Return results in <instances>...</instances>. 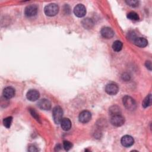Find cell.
<instances>
[{
  "label": "cell",
  "mask_w": 152,
  "mask_h": 152,
  "mask_svg": "<svg viewBox=\"0 0 152 152\" xmlns=\"http://www.w3.org/2000/svg\"><path fill=\"white\" fill-rule=\"evenodd\" d=\"M124 106L129 110H134L136 109V102L134 99L129 96H125L122 99Z\"/></svg>",
  "instance_id": "1"
},
{
  "label": "cell",
  "mask_w": 152,
  "mask_h": 152,
  "mask_svg": "<svg viewBox=\"0 0 152 152\" xmlns=\"http://www.w3.org/2000/svg\"><path fill=\"white\" fill-rule=\"evenodd\" d=\"M44 11L45 14L48 16H55L59 11V7L55 4H50L45 7Z\"/></svg>",
  "instance_id": "2"
},
{
  "label": "cell",
  "mask_w": 152,
  "mask_h": 152,
  "mask_svg": "<svg viewBox=\"0 0 152 152\" xmlns=\"http://www.w3.org/2000/svg\"><path fill=\"white\" fill-rule=\"evenodd\" d=\"M53 119L55 124H59L62 119L63 110L60 106H55L52 110Z\"/></svg>",
  "instance_id": "3"
},
{
  "label": "cell",
  "mask_w": 152,
  "mask_h": 152,
  "mask_svg": "<svg viewBox=\"0 0 152 152\" xmlns=\"http://www.w3.org/2000/svg\"><path fill=\"white\" fill-rule=\"evenodd\" d=\"M38 11V8L36 5L31 4L27 6L24 10L25 15L28 17H31L35 16Z\"/></svg>",
  "instance_id": "4"
},
{
  "label": "cell",
  "mask_w": 152,
  "mask_h": 152,
  "mask_svg": "<svg viewBox=\"0 0 152 152\" xmlns=\"http://www.w3.org/2000/svg\"><path fill=\"white\" fill-rule=\"evenodd\" d=\"M111 124L115 126H121L124 125L125 122L124 118L120 114L115 115L112 116L110 119Z\"/></svg>",
  "instance_id": "5"
},
{
  "label": "cell",
  "mask_w": 152,
  "mask_h": 152,
  "mask_svg": "<svg viewBox=\"0 0 152 152\" xmlns=\"http://www.w3.org/2000/svg\"><path fill=\"white\" fill-rule=\"evenodd\" d=\"M105 91L109 95H115L119 91V87L116 84L111 83L106 86Z\"/></svg>",
  "instance_id": "6"
},
{
  "label": "cell",
  "mask_w": 152,
  "mask_h": 152,
  "mask_svg": "<svg viewBox=\"0 0 152 152\" xmlns=\"http://www.w3.org/2000/svg\"><path fill=\"white\" fill-rule=\"evenodd\" d=\"M74 13L78 17H83L86 14V7L83 4H78L74 9Z\"/></svg>",
  "instance_id": "7"
},
{
  "label": "cell",
  "mask_w": 152,
  "mask_h": 152,
  "mask_svg": "<svg viewBox=\"0 0 152 152\" xmlns=\"http://www.w3.org/2000/svg\"><path fill=\"white\" fill-rule=\"evenodd\" d=\"M91 118V114L88 110H83L82 111L78 116V119L80 122L81 123H87L90 121Z\"/></svg>",
  "instance_id": "8"
},
{
  "label": "cell",
  "mask_w": 152,
  "mask_h": 152,
  "mask_svg": "<svg viewBox=\"0 0 152 152\" xmlns=\"http://www.w3.org/2000/svg\"><path fill=\"white\" fill-rule=\"evenodd\" d=\"M121 142L122 145L124 147H129L134 144V138L131 136L126 135L122 137Z\"/></svg>",
  "instance_id": "9"
},
{
  "label": "cell",
  "mask_w": 152,
  "mask_h": 152,
  "mask_svg": "<svg viewBox=\"0 0 152 152\" xmlns=\"http://www.w3.org/2000/svg\"><path fill=\"white\" fill-rule=\"evenodd\" d=\"M102 36L106 39H110L114 36L113 30L108 27H104L102 28L100 31Z\"/></svg>",
  "instance_id": "10"
},
{
  "label": "cell",
  "mask_w": 152,
  "mask_h": 152,
  "mask_svg": "<svg viewBox=\"0 0 152 152\" xmlns=\"http://www.w3.org/2000/svg\"><path fill=\"white\" fill-rule=\"evenodd\" d=\"M26 97L30 101H36L39 98V93L36 90H30L27 93Z\"/></svg>",
  "instance_id": "11"
},
{
  "label": "cell",
  "mask_w": 152,
  "mask_h": 152,
  "mask_svg": "<svg viewBox=\"0 0 152 152\" xmlns=\"http://www.w3.org/2000/svg\"><path fill=\"white\" fill-rule=\"evenodd\" d=\"M38 106L42 110H48L51 107L50 102L46 99H42L40 100L37 103Z\"/></svg>",
  "instance_id": "12"
},
{
  "label": "cell",
  "mask_w": 152,
  "mask_h": 152,
  "mask_svg": "<svg viewBox=\"0 0 152 152\" xmlns=\"http://www.w3.org/2000/svg\"><path fill=\"white\" fill-rule=\"evenodd\" d=\"M2 94L4 97L7 99H10L13 97L15 95V90L11 87H7L3 90Z\"/></svg>",
  "instance_id": "13"
},
{
  "label": "cell",
  "mask_w": 152,
  "mask_h": 152,
  "mask_svg": "<svg viewBox=\"0 0 152 152\" xmlns=\"http://www.w3.org/2000/svg\"><path fill=\"white\" fill-rule=\"evenodd\" d=\"M133 42L136 46L140 48H144L148 45V41L144 37H135Z\"/></svg>",
  "instance_id": "14"
},
{
  "label": "cell",
  "mask_w": 152,
  "mask_h": 152,
  "mask_svg": "<svg viewBox=\"0 0 152 152\" xmlns=\"http://www.w3.org/2000/svg\"><path fill=\"white\" fill-rule=\"evenodd\" d=\"M60 123L63 130L68 131L70 129L71 127V122L68 118H62Z\"/></svg>",
  "instance_id": "15"
},
{
  "label": "cell",
  "mask_w": 152,
  "mask_h": 152,
  "mask_svg": "<svg viewBox=\"0 0 152 152\" xmlns=\"http://www.w3.org/2000/svg\"><path fill=\"white\" fill-rule=\"evenodd\" d=\"M82 24H83V26L84 28H86L87 29H88V28H90L93 27V22L90 18H84L82 21Z\"/></svg>",
  "instance_id": "16"
},
{
  "label": "cell",
  "mask_w": 152,
  "mask_h": 152,
  "mask_svg": "<svg viewBox=\"0 0 152 152\" xmlns=\"http://www.w3.org/2000/svg\"><path fill=\"white\" fill-rule=\"evenodd\" d=\"M123 46L122 43L119 40H116L113 42L112 45V49L115 52H119L121 50Z\"/></svg>",
  "instance_id": "17"
},
{
  "label": "cell",
  "mask_w": 152,
  "mask_h": 152,
  "mask_svg": "<svg viewBox=\"0 0 152 152\" xmlns=\"http://www.w3.org/2000/svg\"><path fill=\"white\" fill-rule=\"evenodd\" d=\"M151 102V96L150 94L144 99L142 105L144 108H145L150 105Z\"/></svg>",
  "instance_id": "18"
},
{
  "label": "cell",
  "mask_w": 152,
  "mask_h": 152,
  "mask_svg": "<svg viewBox=\"0 0 152 152\" xmlns=\"http://www.w3.org/2000/svg\"><path fill=\"white\" fill-rule=\"evenodd\" d=\"M127 18L129 20H134V21H137L139 20V16L137 14V13H136L134 11H131L130 12H129L127 14Z\"/></svg>",
  "instance_id": "19"
},
{
  "label": "cell",
  "mask_w": 152,
  "mask_h": 152,
  "mask_svg": "<svg viewBox=\"0 0 152 152\" xmlns=\"http://www.w3.org/2000/svg\"><path fill=\"white\" fill-rule=\"evenodd\" d=\"M12 121V117H11V116H8V117L5 118H4V120H3L4 125L6 128H9L11 126Z\"/></svg>",
  "instance_id": "20"
},
{
  "label": "cell",
  "mask_w": 152,
  "mask_h": 152,
  "mask_svg": "<svg viewBox=\"0 0 152 152\" xmlns=\"http://www.w3.org/2000/svg\"><path fill=\"white\" fill-rule=\"evenodd\" d=\"M110 113L112 116L115 115H118V114H120V109L116 106H112L110 109Z\"/></svg>",
  "instance_id": "21"
},
{
  "label": "cell",
  "mask_w": 152,
  "mask_h": 152,
  "mask_svg": "<svg viewBox=\"0 0 152 152\" xmlns=\"http://www.w3.org/2000/svg\"><path fill=\"white\" fill-rule=\"evenodd\" d=\"M125 2L129 6L132 7H137L138 6V4H139V1H135V0H128V1H126Z\"/></svg>",
  "instance_id": "22"
},
{
  "label": "cell",
  "mask_w": 152,
  "mask_h": 152,
  "mask_svg": "<svg viewBox=\"0 0 152 152\" xmlns=\"http://www.w3.org/2000/svg\"><path fill=\"white\" fill-rule=\"evenodd\" d=\"M63 147L64 148V149L66 151L70 150L72 147V144L71 142L68 141H64L63 142Z\"/></svg>",
  "instance_id": "23"
},
{
  "label": "cell",
  "mask_w": 152,
  "mask_h": 152,
  "mask_svg": "<svg viewBox=\"0 0 152 152\" xmlns=\"http://www.w3.org/2000/svg\"><path fill=\"white\" fill-rule=\"evenodd\" d=\"M30 112L31 115H32L37 121H39V117L38 114L36 113V112L34 109H31L30 110Z\"/></svg>",
  "instance_id": "24"
},
{
  "label": "cell",
  "mask_w": 152,
  "mask_h": 152,
  "mask_svg": "<svg viewBox=\"0 0 152 152\" xmlns=\"http://www.w3.org/2000/svg\"><path fill=\"white\" fill-rule=\"evenodd\" d=\"M29 151H37L38 150L36 148V147L34 145H30L29 146V148L28 149Z\"/></svg>",
  "instance_id": "25"
},
{
  "label": "cell",
  "mask_w": 152,
  "mask_h": 152,
  "mask_svg": "<svg viewBox=\"0 0 152 152\" xmlns=\"http://www.w3.org/2000/svg\"><path fill=\"white\" fill-rule=\"evenodd\" d=\"M145 66L146 67L149 69V70H151V63L150 61H146L145 62Z\"/></svg>",
  "instance_id": "26"
},
{
  "label": "cell",
  "mask_w": 152,
  "mask_h": 152,
  "mask_svg": "<svg viewBox=\"0 0 152 152\" xmlns=\"http://www.w3.org/2000/svg\"><path fill=\"white\" fill-rule=\"evenodd\" d=\"M122 78H123V80H124L125 81H128L129 79V76L126 74H124L122 76Z\"/></svg>",
  "instance_id": "27"
}]
</instances>
